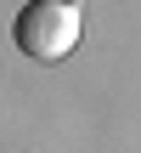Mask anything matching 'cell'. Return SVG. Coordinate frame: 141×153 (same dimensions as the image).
I'll return each instance as SVG.
<instances>
[{
	"label": "cell",
	"mask_w": 141,
	"mask_h": 153,
	"mask_svg": "<svg viewBox=\"0 0 141 153\" xmlns=\"http://www.w3.org/2000/svg\"><path fill=\"white\" fill-rule=\"evenodd\" d=\"M11 40L34 62H62L79 45V0H28L11 23Z\"/></svg>",
	"instance_id": "obj_1"
}]
</instances>
